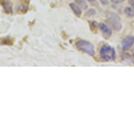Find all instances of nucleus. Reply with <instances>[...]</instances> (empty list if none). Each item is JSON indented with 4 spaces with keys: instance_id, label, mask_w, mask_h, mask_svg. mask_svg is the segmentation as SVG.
Instances as JSON below:
<instances>
[{
    "instance_id": "obj_13",
    "label": "nucleus",
    "mask_w": 134,
    "mask_h": 134,
    "mask_svg": "<svg viewBox=\"0 0 134 134\" xmlns=\"http://www.w3.org/2000/svg\"><path fill=\"white\" fill-rule=\"evenodd\" d=\"M129 3L130 5L134 9V0H129Z\"/></svg>"
},
{
    "instance_id": "obj_3",
    "label": "nucleus",
    "mask_w": 134,
    "mask_h": 134,
    "mask_svg": "<svg viewBox=\"0 0 134 134\" xmlns=\"http://www.w3.org/2000/svg\"><path fill=\"white\" fill-rule=\"evenodd\" d=\"M100 57L105 60H113L115 59V51L108 45H104L100 51Z\"/></svg>"
},
{
    "instance_id": "obj_12",
    "label": "nucleus",
    "mask_w": 134,
    "mask_h": 134,
    "mask_svg": "<svg viewBox=\"0 0 134 134\" xmlns=\"http://www.w3.org/2000/svg\"><path fill=\"white\" fill-rule=\"evenodd\" d=\"M100 2L103 5H108V4H109L108 0H100Z\"/></svg>"
},
{
    "instance_id": "obj_10",
    "label": "nucleus",
    "mask_w": 134,
    "mask_h": 134,
    "mask_svg": "<svg viewBox=\"0 0 134 134\" xmlns=\"http://www.w3.org/2000/svg\"><path fill=\"white\" fill-rule=\"evenodd\" d=\"M27 9V6L25 4H21L17 7V11L19 12H25Z\"/></svg>"
},
{
    "instance_id": "obj_1",
    "label": "nucleus",
    "mask_w": 134,
    "mask_h": 134,
    "mask_svg": "<svg viewBox=\"0 0 134 134\" xmlns=\"http://www.w3.org/2000/svg\"><path fill=\"white\" fill-rule=\"evenodd\" d=\"M108 18L106 19V22L111 27V28L114 29V30L119 31L121 29V25L120 24V18L119 15L116 13L109 12L107 14Z\"/></svg>"
},
{
    "instance_id": "obj_6",
    "label": "nucleus",
    "mask_w": 134,
    "mask_h": 134,
    "mask_svg": "<svg viewBox=\"0 0 134 134\" xmlns=\"http://www.w3.org/2000/svg\"><path fill=\"white\" fill-rule=\"evenodd\" d=\"M98 25L100 29V30L103 32V33L106 37H110L111 36V35H112V30L107 25L100 23H99Z\"/></svg>"
},
{
    "instance_id": "obj_15",
    "label": "nucleus",
    "mask_w": 134,
    "mask_h": 134,
    "mask_svg": "<svg viewBox=\"0 0 134 134\" xmlns=\"http://www.w3.org/2000/svg\"><path fill=\"white\" fill-rule=\"evenodd\" d=\"M133 55H134V49H133Z\"/></svg>"
},
{
    "instance_id": "obj_2",
    "label": "nucleus",
    "mask_w": 134,
    "mask_h": 134,
    "mask_svg": "<svg viewBox=\"0 0 134 134\" xmlns=\"http://www.w3.org/2000/svg\"><path fill=\"white\" fill-rule=\"evenodd\" d=\"M77 48L80 49L81 51H83L84 53H86L89 55H94L95 49L94 46L91 42L86 41V40H79L77 42Z\"/></svg>"
},
{
    "instance_id": "obj_14",
    "label": "nucleus",
    "mask_w": 134,
    "mask_h": 134,
    "mask_svg": "<svg viewBox=\"0 0 134 134\" xmlns=\"http://www.w3.org/2000/svg\"><path fill=\"white\" fill-rule=\"evenodd\" d=\"M88 2H95L96 0H87Z\"/></svg>"
},
{
    "instance_id": "obj_8",
    "label": "nucleus",
    "mask_w": 134,
    "mask_h": 134,
    "mask_svg": "<svg viewBox=\"0 0 134 134\" xmlns=\"http://www.w3.org/2000/svg\"><path fill=\"white\" fill-rule=\"evenodd\" d=\"M76 2L80 8L83 10H86L88 9V5L84 0H76Z\"/></svg>"
},
{
    "instance_id": "obj_5",
    "label": "nucleus",
    "mask_w": 134,
    "mask_h": 134,
    "mask_svg": "<svg viewBox=\"0 0 134 134\" xmlns=\"http://www.w3.org/2000/svg\"><path fill=\"white\" fill-rule=\"evenodd\" d=\"M1 4L2 5L4 11L7 13H13V8H12V4L9 2V0H0Z\"/></svg>"
},
{
    "instance_id": "obj_9",
    "label": "nucleus",
    "mask_w": 134,
    "mask_h": 134,
    "mask_svg": "<svg viewBox=\"0 0 134 134\" xmlns=\"http://www.w3.org/2000/svg\"><path fill=\"white\" fill-rule=\"evenodd\" d=\"M124 12L126 15L129 17H134V9L131 7H126L124 9Z\"/></svg>"
},
{
    "instance_id": "obj_7",
    "label": "nucleus",
    "mask_w": 134,
    "mask_h": 134,
    "mask_svg": "<svg viewBox=\"0 0 134 134\" xmlns=\"http://www.w3.org/2000/svg\"><path fill=\"white\" fill-rule=\"evenodd\" d=\"M70 7L71 9L72 10V11L76 14V15L77 16H80L82 13V11H81V8L78 6V5L75 4V3H70Z\"/></svg>"
},
{
    "instance_id": "obj_4",
    "label": "nucleus",
    "mask_w": 134,
    "mask_h": 134,
    "mask_svg": "<svg viewBox=\"0 0 134 134\" xmlns=\"http://www.w3.org/2000/svg\"><path fill=\"white\" fill-rule=\"evenodd\" d=\"M134 44V37L133 36H127L123 40L121 44L123 50H128Z\"/></svg>"
},
{
    "instance_id": "obj_11",
    "label": "nucleus",
    "mask_w": 134,
    "mask_h": 134,
    "mask_svg": "<svg viewBox=\"0 0 134 134\" xmlns=\"http://www.w3.org/2000/svg\"><path fill=\"white\" fill-rule=\"evenodd\" d=\"M111 1L114 4H120V3L124 2L125 0H111Z\"/></svg>"
}]
</instances>
